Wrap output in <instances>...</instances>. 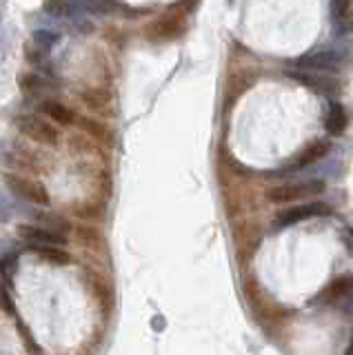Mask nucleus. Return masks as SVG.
Returning <instances> with one entry per match:
<instances>
[{"label": "nucleus", "mask_w": 353, "mask_h": 355, "mask_svg": "<svg viewBox=\"0 0 353 355\" xmlns=\"http://www.w3.org/2000/svg\"><path fill=\"white\" fill-rule=\"evenodd\" d=\"M14 127L18 129L20 136L34 140L45 147H58L60 144V131L53 127L49 120L40 118L38 114H18L14 118Z\"/></svg>", "instance_id": "f257e3e1"}, {"label": "nucleus", "mask_w": 353, "mask_h": 355, "mask_svg": "<svg viewBox=\"0 0 353 355\" xmlns=\"http://www.w3.org/2000/svg\"><path fill=\"white\" fill-rule=\"evenodd\" d=\"M349 53L345 47H318L298 58V67L309 71H336L347 62Z\"/></svg>", "instance_id": "f03ea898"}, {"label": "nucleus", "mask_w": 353, "mask_h": 355, "mask_svg": "<svg viewBox=\"0 0 353 355\" xmlns=\"http://www.w3.org/2000/svg\"><path fill=\"white\" fill-rule=\"evenodd\" d=\"M5 184L16 198L25 200V202L38 205V207H49V193L42 182L31 180V178L23 173H5Z\"/></svg>", "instance_id": "7ed1b4c3"}, {"label": "nucleus", "mask_w": 353, "mask_h": 355, "mask_svg": "<svg viewBox=\"0 0 353 355\" xmlns=\"http://www.w3.org/2000/svg\"><path fill=\"white\" fill-rule=\"evenodd\" d=\"M38 155L34 151H29L27 147L18 142H9V140H0V164L7 166V169H16V171H38L40 169Z\"/></svg>", "instance_id": "20e7f679"}, {"label": "nucleus", "mask_w": 353, "mask_h": 355, "mask_svg": "<svg viewBox=\"0 0 353 355\" xmlns=\"http://www.w3.org/2000/svg\"><path fill=\"white\" fill-rule=\"evenodd\" d=\"M325 191V182L320 180H304V182H293V184H282L273 187L267 191V198L271 202H293V200L318 196Z\"/></svg>", "instance_id": "39448f33"}, {"label": "nucleus", "mask_w": 353, "mask_h": 355, "mask_svg": "<svg viewBox=\"0 0 353 355\" xmlns=\"http://www.w3.org/2000/svg\"><path fill=\"white\" fill-rule=\"evenodd\" d=\"M182 33H184L182 14H173L171 9H169V14H164L162 18L151 22V25L145 29V36L151 42H169V40H175L178 36H182Z\"/></svg>", "instance_id": "423d86ee"}, {"label": "nucleus", "mask_w": 353, "mask_h": 355, "mask_svg": "<svg viewBox=\"0 0 353 355\" xmlns=\"http://www.w3.org/2000/svg\"><path fill=\"white\" fill-rule=\"evenodd\" d=\"M331 209L329 205L325 202H309V205H298V207H291V209H284L282 214H278L273 225L278 229H284V227H291L295 222H304L309 218H322V216H331Z\"/></svg>", "instance_id": "0eeeda50"}, {"label": "nucleus", "mask_w": 353, "mask_h": 355, "mask_svg": "<svg viewBox=\"0 0 353 355\" xmlns=\"http://www.w3.org/2000/svg\"><path fill=\"white\" fill-rule=\"evenodd\" d=\"M18 236L23 238L29 247H64V244H67V236H64V233L40 227L36 222L34 225H20Z\"/></svg>", "instance_id": "6e6552de"}, {"label": "nucleus", "mask_w": 353, "mask_h": 355, "mask_svg": "<svg viewBox=\"0 0 353 355\" xmlns=\"http://www.w3.org/2000/svg\"><path fill=\"white\" fill-rule=\"evenodd\" d=\"M18 87L27 100H36V103H42V100L51 98L58 92V85L40 73H20Z\"/></svg>", "instance_id": "1a4fd4ad"}, {"label": "nucleus", "mask_w": 353, "mask_h": 355, "mask_svg": "<svg viewBox=\"0 0 353 355\" xmlns=\"http://www.w3.org/2000/svg\"><path fill=\"white\" fill-rule=\"evenodd\" d=\"M329 142H316V144H311L309 149H304L298 158L291 162V164H286L284 169L280 171V175H289V173H293V171H302V169H307V166H311V164H316V162H320L325 158V155L329 153Z\"/></svg>", "instance_id": "9d476101"}, {"label": "nucleus", "mask_w": 353, "mask_h": 355, "mask_svg": "<svg viewBox=\"0 0 353 355\" xmlns=\"http://www.w3.org/2000/svg\"><path fill=\"white\" fill-rule=\"evenodd\" d=\"M351 9H353V0H331V25H334L338 36L342 33H349L353 27L351 20Z\"/></svg>", "instance_id": "9b49d317"}, {"label": "nucleus", "mask_w": 353, "mask_h": 355, "mask_svg": "<svg viewBox=\"0 0 353 355\" xmlns=\"http://www.w3.org/2000/svg\"><path fill=\"white\" fill-rule=\"evenodd\" d=\"M286 76L293 78V80H298V83L307 85V87H311V89H318V92H322V94H331L338 89L336 80H331V78L320 76V73H311L309 69H295V71L286 69Z\"/></svg>", "instance_id": "f8f14e48"}, {"label": "nucleus", "mask_w": 353, "mask_h": 355, "mask_svg": "<svg viewBox=\"0 0 353 355\" xmlns=\"http://www.w3.org/2000/svg\"><path fill=\"white\" fill-rule=\"evenodd\" d=\"M40 114H45L47 118L56 120L58 125L67 127V125H76V118H78V114H76L74 109H69L67 105H62L60 100L56 98H47L40 103Z\"/></svg>", "instance_id": "ddd939ff"}, {"label": "nucleus", "mask_w": 353, "mask_h": 355, "mask_svg": "<svg viewBox=\"0 0 353 355\" xmlns=\"http://www.w3.org/2000/svg\"><path fill=\"white\" fill-rule=\"evenodd\" d=\"M76 125H78L94 142H98V144H114V131L109 129L107 125H103L101 120L78 116V118H76Z\"/></svg>", "instance_id": "4468645a"}, {"label": "nucleus", "mask_w": 353, "mask_h": 355, "mask_svg": "<svg viewBox=\"0 0 353 355\" xmlns=\"http://www.w3.org/2000/svg\"><path fill=\"white\" fill-rule=\"evenodd\" d=\"M80 100L92 111H96V114H103V111H107L109 107H112L114 96L103 87H87L80 92Z\"/></svg>", "instance_id": "2eb2a0df"}, {"label": "nucleus", "mask_w": 353, "mask_h": 355, "mask_svg": "<svg viewBox=\"0 0 353 355\" xmlns=\"http://www.w3.org/2000/svg\"><path fill=\"white\" fill-rule=\"evenodd\" d=\"M27 214L34 218V222L40 227H47L51 231L64 233V236L71 231V222L67 218H62L60 214H49V211H38V209H29Z\"/></svg>", "instance_id": "dca6fc26"}, {"label": "nucleus", "mask_w": 353, "mask_h": 355, "mask_svg": "<svg viewBox=\"0 0 353 355\" xmlns=\"http://www.w3.org/2000/svg\"><path fill=\"white\" fill-rule=\"evenodd\" d=\"M347 122H349V118H347L345 107H342L340 103H331L329 111H327V120H325L327 131L331 133V136H340V133L347 129Z\"/></svg>", "instance_id": "f3484780"}, {"label": "nucleus", "mask_w": 353, "mask_h": 355, "mask_svg": "<svg viewBox=\"0 0 353 355\" xmlns=\"http://www.w3.org/2000/svg\"><path fill=\"white\" fill-rule=\"evenodd\" d=\"M31 251H34L38 258L47 260L49 264H69V253L64 251L62 247H29Z\"/></svg>", "instance_id": "a211bd4d"}, {"label": "nucleus", "mask_w": 353, "mask_h": 355, "mask_svg": "<svg viewBox=\"0 0 353 355\" xmlns=\"http://www.w3.org/2000/svg\"><path fill=\"white\" fill-rule=\"evenodd\" d=\"M42 11H45L47 16L58 18V20L74 16V7H71V3H67V0H45V3H42Z\"/></svg>", "instance_id": "6ab92c4d"}, {"label": "nucleus", "mask_w": 353, "mask_h": 355, "mask_svg": "<svg viewBox=\"0 0 353 355\" xmlns=\"http://www.w3.org/2000/svg\"><path fill=\"white\" fill-rule=\"evenodd\" d=\"M47 55H49V49L47 47H42V44H38V42H27V47H25V58H27V62H31V64H42L47 60Z\"/></svg>", "instance_id": "aec40b11"}, {"label": "nucleus", "mask_w": 353, "mask_h": 355, "mask_svg": "<svg viewBox=\"0 0 353 355\" xmlns=\"http://www.w3.org/2000/svg\"><path fill=\"white\" fill-rule=\"evenodd\" d=\"M69 149L76 155H94L96 144L92 138H83V136H71L69 138Z\"/></svg>", "instance_id": "412c9836"}, {"label": "nucleus", "mask_w": 353, "mask_h": 355, "mask_svg": "<svg viewBox=\"0 0 353 355\" xmlns=\"http://www.w3.org/2000/svg\"><path fill=\"white\" fill-rule=\"evenodd\" d=\"M60 31H53V29H36L34 31V42H38V44H42V47H47V49H51L53 44H58L60 42Z\"/></svg>", "instance_id": "4be33fe9"}, {"label": "nucleus", "mask_w": 353, "mask_h": 355, "mask_svg": "<svg viewBox=\"0 0 353 355\" xmlns=\"http://www.w3.org/2000/svg\"><path fill=\"white\" fill-rule=\"evenodd\" d=\"M16 214V205L12 202V198H9L3 189H0V222H7L12 220V216Z\"/></svg>", "instance_id": "5701e85b"}, {"label": "nucleus", "mask_w": 353, "mask_h": 355, "mask_svg": "<svg viewBox=\"0 0 353 355\" xmlns=\"http://www.w3.org/2000/svg\"><path fill=\"white\" fill-rule=\"evenodd\" d=\"M16 266H18V253H5L3 258H0V271H3L7 280H12Z\"/></svg>", "instance_id": "b1692460"}, {"label": "nucleus", "mask_w": 353, "mask_h": 355, "mask_svg": "<svg viewBox=\"0 0 353 355\" xmlns=\"http://www.w3.org/2000/svg\"><path fill=\"white\" fill-rule=\"evenodd\" d=\"M342 242H345L347 251L353 255V227H345V229H342Z\"/></svg>", "instance_id": "393cba45"}, {"label": "nucleus", "mask_w": 353, "mask_h": 355, "mask_svg": "<svg viewBox=\"0 0 353 355\" xmlns=\"http://www.w3.org/2000/svg\"><path fill=\"white\" fill-rule=\"evenodd\" d=\"M345 355H353V342L349 344V349H347V353Z\"/></svg>", "instance_id": "a878e982"}]
</instances>
